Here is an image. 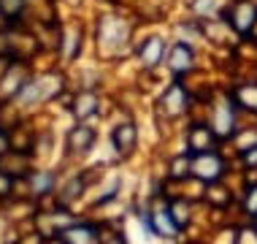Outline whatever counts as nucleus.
Here are the masks:
<instances>
[{
    "label": "nucleus",
    "instance_id": "f257e3e1",
    "mask_svg": "<svg viewBox=\"0 0 257 244\" xmlns=\"http://www.w3.org/2000/svg\"><path fill=\"white\" fill-rule=\"evenodd\" d=\"M192 174L200 179H217L222 174V160L217 155H211V152H200V155H195V160H192Z\"/></svg>",
    "mask_w": 257,
    "mask_h": 244
},
{
    "label": "nucleus",
    "instance_id": "4468645a",
    "mask_svg": "<svg viewBox=\"0 0 257 244\" xmlns=\"http://www.w3.org/2000/svg\"><path fill=\"white\" fill-rule=\"evenodd\" d=\"M252 212H257V190H252V198H249V204H246Z\"/></svg>",
    "mask_w": 257,
    "mask_h": 244
},
{
    "label": "nucleus",
    "instance_id": "f8f14e48",
    "mask_svg": "<svg viewBox=\"0 0 257 244\" xmlns=\"http://www.w3.org/2000/svg\"><path fill=\"white\" fill-rule=\"evenodd\" d=\"M241 101H244V106L257 109V87H244L241 90Z\"/></svg>",
    "mask_w": 257,
    "mask_h": 244
},
{
    "label": "nucleus",
    "instance_id": "7ed1b4c3",
    "mask_svg": "<svg viewBox=\"0 0 257 244\" xmlns=\"http://www.w3.org/2000/svg\"><path fill=\"white\" fill-rule=\"evenodd\" d=\"M92 141H95V133L89 128H76V130H71V136H68V144H71L73 152H87L89 146H92Z\"/></svg>",
    "mask_w": 257,
    "mask_h": 244
},
{
    "label": "nucleus",
    "instance_id": "423d86ee",
    "mask_svg": "<svg viewBox=\"0 0 257 244\" xmlns=\"http://www.w3.org/2000/svg\"><path fill=\"white\" fill-rule=\"evenodd\" d=\"M141 57H144V62H147V65H157L160 57H163V41H160V38L147 41V46L141 49Z\"/></svg>",
    "mask_w": 257,
    "mask_h": 244
},
{
    "label": "nucleus",
    "instance_id": "f03ea898",
    "mask_svg": "<svg viewBox=\"0 0 257 244\" xmlns=\"http://www.w3.org/2000/svg\"><path fill=\"white\" fill-rule=\"evenodd\" d=\"M168 62H171V68H173L176 73L190 71V65H192V52H190V46H187V44H176V46L171 49Z\"/></svg>",
    "mask_w": 257,
    "mask_h": 244
},
{
    "label": "nucleus",
    "instance_id": "9d476101",
    "mask_svg": "<svg viewBox=\"0 0 257 244\" xmlns=\"http://www.w3.org/2000/svg\"><path fill=\"white\" fill-rule=\"evenodd\" d=\"M171 214H165V212H160V214H155V225H160V231H163L165 236H171V233H176V225L168 220Z\"/></svg>",
    "mask_w": 257,
    "mask_h": 244
},
{
    "label": "nucleus",
    "instance_id": "1a4fd4ad",
    "mask_svg": "<svg viewBox=\"0 0 257 244\" xmlns=\"http://www.w3.org/2000/svg\"><path fill=\"white\" fill-rule=\"evenodd\" d=\"M230 125H233V114H230V109H222L219 114H217V133L227 136V133H230Z\"/></svg>",
    "mask_w": 257,
    "mask_h": 244
},
{
    "label": "nucleus",
    "instance_id": "39448f33",
    "mask_svg": "<svg viewBox=\"0 0 257 244\" xmlns=\"http://www.w3.org/2000/svg\"><path fill=\"white\" fill-rule=\"evenodd\" d=\"M254 17H257L254 6H252V3H244V6H238L233 22H235V27H238V30H249V27H252V22H254Z\"/></svg>",
    "mask_w": 257,
    "mask_h": 244
},
{
    "label": "nucleus",
    "instance_id": "20e7f679",
    "mask_svg": "<svg viewBox=\"0 0 257 244\" xmlns=\"http://www.w3.org/2000/svg\"><path fill=\"white\" fill-rule=\"evenodd\" d=\"M111 138H114L116 149L127 155V152L133 149V144H136V128H133V125H122V128L114 130V136H111Z\"/></svg>",
    "mask_w": 257,
    "mask_h": 244
},
{
    "label": "nucleus",
    "instance_id": "0eeeda50",
    "mask_svg": "<svg viewBox=\"0 0 257 244\" xmlns=\"http://www.w3.org/2000/svg\"><path fill=\"white\" fill-rule=\"evenodd\" d=\"M163 106L168 109L171 114H176V111H182V109H184V90H182V87H173L171 93L165 95Z\"/></svg>",
    "mask_w": 257,
    "mask_h": 244
},
{
    "label": "nucleus",
    "instance_id": "ddd939ff",
    "mask_svg": "<svg viewBox=\"0 0 257 244\" xmlns=\"http://www.w3.org/2000/svg\"><path fill=\"white\" fill-rule=\"evenodd\" d=\"M46 187H52V174H41L36 179V190H46Z\"/></svg>",
    "mask_w": 257,
    "mask_h": 244
},
{
    "label": "nucleus",
    "instance_id": "2eb2a0df",
    "mask_svg": "<svg viewBox=\"0 0 257 244\" xmlns=\"http://www.w3.org/2000/svg\"><path fill=\"white\" fill-rule=\"evenodd\" d=\"M246 163H257V149H252V152L246 155Z\"/></svg>",
    "mask_w": 257,
    "mask_h": 244
},
{
    "label": "nucleus",
    "instance_id": "6e6552de",
    "mask_svg": "<svg viewBox=\"0 0 257 244\" xmlns=\"http://www.w3.org/2000/svg\"><path fill=\"white\" fill-rule=\"evenodd\" d=\"M95 106H98V101H95V95L92 93H84L79 98V101H76V117H81V120H84V117H89L95 111Z\"/></svg>",
    "mask_w": 257,
    "mask_h": 244
},
{
    "label": "nucleus",
    "instance_id": "9b49d317",
    "mask_svg": "<svg viewBox=\"0 0 257 244\" xmlns=\"http://www.w3.org/2000/svg\"><path fill=\"white\" fill-rule=\"evenodd\" d=\"M190 144H192V146L200 144V149H203V146L211 144V136H208L203 128H195V130H192V136H190Z\"/></svg>",
    "mask_w": 257,
    "mask_h": 244
}]
</instances>
